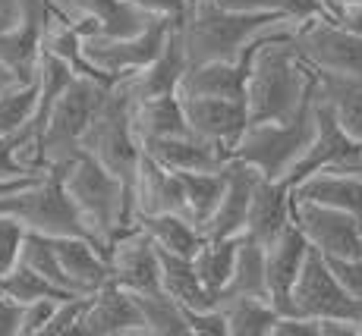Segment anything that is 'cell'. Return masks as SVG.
I'll return each mask as SVG.
<instances>
[{
  "label": "cell",
  "instance_id": "obj_35",
  "mask_svg": "<svg viewBox=\"0 0 362 336\" xmlns=\"http://www.w3.org/2000/svg\"><path fill=\"white\" fill-rule=\"evenodd\" d=\"M38 110V82H13L0 95V136H16Z\"/></svg>",
  "mask_w": 362,
  "mask_h": 336
},
{
  "label": "cell",
  "instance_id": "obj_22",
  "mask_svg": "<svg viewBox=\"0 0 362 336\" xmlns=\"http://www.w3.org/2000/svg\"><path fill=\"white\" fill-rule=\"evenodd\" d=\"M54 245L76 296H92L95 289L110 283L107 251L92 236H57Z\"/></svg>",
  "mask_w": 362,
  "mask_h": 336
},
{
  "label": "cell",
  "instance_id": "obj_17",
  "mask_svg": "<svg viewBox=\"0 0 362 336\" xmlns=\"http://www.w3.org/2000/svg\"><path fill=\"white\" fill-rule=\"evenodd\" d=\"M189 69V57L183 47V35H180V23L167 35L161 54L155 60H148L142 69L117 79L132 101H145V97H161V95H177L183 73Z\"/></svg>",
  "mask_w": 362,
  "mask_h": 336
},
{
  "label": "cell",
  "instance_id": "obj_16",
  "mask_svg": "<svg viewBox=\"0 0 362 336\" xmlns=\"http://www.w3.org/2000/svg\"><path fill=\"white\" fill-rule=\"evenodd\" d=\"M262 173L246 160L230 157L227 164V183L224 195H221L214 214L205 223V239H236L246 233L249 220V205H252V192L259 186Z\"/></svg>",
  "mask_w": 362,
  "mask_h": 336
},
{
  "label": "cell",
  "instance_id": "obj_19",
  "mask_svg": "<svg viewBox=\"0 0 362 336\" xmlns=\"http://www.w3.org/2000/svg\"><path fill=\"white\" fill-rule=\"evenodd\" d=\"M312 245L296 223H290L271 245H264V264H268V299L281 314H290V299L303 264L309 258Z\"/></svg>",
  "mask_w": 362,
  "mask_h": 336
},
{
  "label": "cell",
  "instance_id": "obj_21",
  "mask_svg": "<svg viewBox=\"0 0 362 336\" xmlns=\"http://www.w3.org/2000/svg\"><path fill=\"white\" fill-rule=\"evenodd\" d=\"M132 205H136V217L167 211L183 214V179H180V173L158 164L145 148L139 157L136 179H132Z\"/></svg>",
  "mask_w": 362,
  "mask_h": 336
},
{
  "label": "cell",
  "instance_id": "obj_50",
  "mask_svg": "<svg viewBox=\"0 0 362 336\" xmlns=\"http://www.w3.org/2000/svg\"><path fill=\"white\" fill-rule=\"evenodd\" d=\"M344 4H362V0H334V13H337Z\"/></svg>",
  "mask_w": 362,
  "mask_h": 336
},
{
  "label": "cell",
  "instance_id": "obj_42",
  "mask_svg": "<svg viewBox=\"0 0 362 336\" xmlns=\"http://www.w3.org/2000/svg\"><path fill=\"white\" fill-rule=\"evenodd\" d=\"M328 264L334 268L337 280L346 286L356 302H362V255L359 258H328Z\"/></svg>",
  "mask_w": 362,
  "mask_h": 336
},
{
  "label": "cell",
  "instance_id": "obj_45",
  "mask_svg": "<svg viewBox=\"0 0 362 336\" xmlns=\"http://www.w3.org/2000/svg\"><path fill=\"white\" fill-rule=\"evenodd\" d=\"M23 302L0 292V336H19L23 333Z\"/></svg>",
  "mask_w": 362,
  "mask_h": 336
},
{
  "label": "cell",
  "instance_id": "obj_41",
  "mask_svg": "<svg viewBox=\"0 0 362 336\" xmlns=\"http://www.w3.org/2000/svg\"><path fill=\"white\" fill-rule=\"evenodd\" d=\"M132 6H139L142 13L155 19H170V23H183L189 13L192 0H129Z\"/></svg>",
  "mask_w": 362,
  "mask_h": 336
},
{
  "label": "cell",
  "instance_id": "obj_48",
  "mask_svg": "<svg viewBox=\"0 0 362 336\" xmlns=\"http://www.w3.org/2000/svg\"><path fill=\"white\" fill-rule=\"evenodd\" d=\"M19 4H23V0H0V19H13V16H16Z\"/></svg>",
  "mask_w": 362,
  "mask_h": 336
},
{
  "label": "cell",
  "instance_id": "obj_1",
  "mask_svg": "<svg viewBox=\"0 0 362 336\" xmlns=\"http://www.w3.org/2000/svg\"><path fill=\"white\" fill-rule=\"evenodd\" d=\"M315 101V69L299 57L293 32L255 44L246 76L249 123L293 120Z\"/></svg>",
  "mask_w": 362,
  "mask_h": 336
},
{
  "label": "cell",
  "instance_id": "obj_37",
  "mask_svg": "<svg viewBox=\"0 0 362 336\" xmlns=\"http://www.w3.org/2000/svg\"><path fill=\"white\" fill-rule=\"evenodd\" d=\"M19 261H25L32 270H38L41 277H47L57 289L69 292V296H76L73 286H69V280L64 274V264H60V255H57V245H54L51 236H41V233H29L25 236V245H23V255H19Z\"/></svg>",
  "mask_w": 362,
  "mask_h": 336
},
{
  "label": "cell",
  "instance_id": "obj_9",
  "mask_svg": "<svg viewBox=\"0 0 362 336\" xmlns=\"http://www.w3.org/2000/svg\"><path fill=\"white\" fill-rule=\"evenodd\" d=\"M290 314H303L312 320H359L362 324V302L346 292V286L337 280L328 258L318 248L309 251L293 286V299H290Z\"/></svg>",
  "mask_w": 362,
  "mask_h": 336
},
{
  "label": "cell",
  "instance_id": "obj_27",
  "mask_svg": "<svg viewBox=\"0 0 362 336\" xmlns=\"http://www.w3.org/2000/svg\"><path fill=\"white\" fill-rule=\"evenodd\" d=\"M132 126L142 142V148L158 138H170L180 132H189L183 114V97L180 95H161V97H145V101H132Z\"/></svg>",
  "mask_w": 362,
  "mask_h": 336
},
{
  "label": "cell",
  "instance_id": "obj_12",
  "mask_svg": "<svg viewBox=\"0 0 362 336\" xmlns=\"http://www.w3.org/2000/svg\"><path fill=\"white\" fill-rule=\"evenodd\" d=\"M47 13H51V0H23L16 16L0 25V66H6L23 82H35L38 76Z\"/></svg>",
  "mask_w": 362,
  "mask_h": 336
},
{
  "label": "cell",
  "instance_id": "obj_5",
  "mask_svg": "<svg viewBox=\"0 0 362 336\" xmlns=\"http://www.w3.org/2000/svg\"><path fill=\"white\" fill-rule=\"evenodd\" d=\"M86 154H92L98 164H104L110 173L132 186L139 170V157H142V142L136 136L132 126V97L127 95V88L120 82L107 88L98 114L92 116L86 136H82V148Z\"/></svg>",
  "mask_w": 362,
  "mask_h": 336
},
{
  "label": "cell",
  "instance_id": "obj_13",
  "mask_svg": "<svg viewBox=\"0 0 362 336\" xmlns=\"http://www.w3.org/2000/svg\"><path fill=\"white\" fill-rule=\"evenodd\" d=\"M110 280L129 292L161 289V248L142 227H129L107 245Z\"/></svg>",
  "mask_w": 362,
  "mask_h": 336
},
{
  "label": "cell",
  "instance_id": "obj_36",
  "mask_svg": "<svg viewBox=\"0 0 362 336\" xmlns=\"http://www.w3.org/2000/svg\"><path fill=\"white\" fill-rule=\"evenodd\" d=\"M0 292L13 296L16 302L29 305L35 299H51V296H69V292L57 289L47 277H41L38 270H32L25 261H16L6 274H0Z\"/></svg>",
  "mask_w": 362,
  "mask_h": 336
},
{
  "label": "cell",
  "instance_id": "obj_7",
  "mask_svg": "<svg viewBox=\"0 0 362 336\" xmlns=\"http://www.w3.org/2000/svg\"><path fill=\"white\" fill-rule=\"evenodd\" d=\"M0 214H10L23 223L29 233L41 236H88L86 223L79 220L73 201H69L60 167H47L35 183L23 186L19 192L0 198Z\"/></svg>",
  "mask_w": 362,
  "mask_h": 336
},
{
  "label": "cell",
  "instance_id": "obj_26",
  "mask_svg": "<svg viewBox=\"0 0 362 336\" xmlns=\"http://www.w3.org/2000/svg\"><path fill=\"white\" fill-rule=\"evenodd\" d=\"M315 97L356 142H362V76L315 73Z\"/></svg>",
  "mask_w": 362,
  "mask_h": 336
},
{
  "label": "cell",
  "instance_id": "obj_38",
  "mask_svg": "<svg viewBox=\"0 0 362 336\" xmlns=\"http://www.w3.org/2000/svg\"><path fill=\"white\" fill-rule=\"evenodd\" d=\"M25 236H29V229H25L16 217L0 214V274H6V270L19 261Z\"/></svg>",
  "mask_w": 362,
  "mask_h": 336
},
{
  "label": "cell",
  "instance_id": "obj_4",
  "mask_svg": "<svg viewBox=\"0 0 362 336\" xmlns=\"http://www.w3.org/2000/svg\"><path fill=\"white\" fill-rule=\"evenodd\" d=\"M315 136V101L293 120H268V123H249L233 148L236 160L252 164L262 176L284 179L293 173L299 157L309 148Z\"/></svg>",
  "mask_w": 362,
  "mask_h": 336
},
{
  "label": "cell",
  "instance_id": "obj_31",
  "mask_svg": "<svg viewBox=\"0 0 362 336\" xmlns=\"http://www.w3.org/2000/svg\"><path fill=\"white\" fill-rule=\"evenodd\" d=\"M230 296H264L268 299V264H264V245L249 239V236H240L233 277H230V283H227V289L221 292V299H230Z\"/></svg>",
  "mask_w": 362,
  "mask_h": 336
},
{
  "label": "cell",
  "instance_id": "obj_18",
  "mask_svg": "<svg viewBox=\"0 0 362 336\" xmlns=\"http://www.w3.org/2000/svg\"><path fill=\"white\" fill-rule=\"evenodd\" d=\"M54 10L69 16L76 25L86 32H101V35H136L148 29L155 16L142 13L132 6L129 0H51Z\"/></svg>",
  "mask_w": 362,
  "mask_h": 336
},
{
  "label": "cell",
  "instance_id": "obj_30",
  "mask_svg": "<svg viewBox=\"0 0 362 336\" xmlns=\"http://www.w3.org/2000/svg\"><path fill=\"white\" fill-rule=\"evenodd\" d=\"M218 308L224 311L227 336H271L274 320L281 318V311L264 296H230L221 299Z\"/></svg>",
  "mask_w": 362,
  "mask_h": 336
},
{
  "label": "cell",
  "instance_id": "obj_33",
  "mask_svg": "<svg viewBox=\"0 0 362 336\" xmlns=\"http://www.w3.org/2000/svg\"><path fill=\"white\" fill-rule=\"evenodd\" d=\"M139 302L145 320V336H189V324H186L183 305L164 289H145L132 292Z\"/></svg>",
  "mask_w": 362,
  "mask_h": 336
},
{
  "label": "cell",
  "instance_id": "obj_20",
  "mask_svg": "<svg viewBox=\"0 0 362 336\" xmlns=\"http://www.w3.org/2000/svg\"><path fill=\"white\" fill-rule=\"evenodd\" d=\"M293 223V186L284 179L262 176L252 192V205H249L246 233L249 239L271 245L284 229Z\"/></svg>",
  "mask_w": 362,
  "mask_h": 336
},
{
  "label": "cell",
  "instance_id": "obj_34",
  "mask_svg": "<svg viewBox=\"0 0 362 336\" xmlns=\"http://www.w3.org/2000/svg\"><path fill=\"white\" fill-rule=\"evenodd\" d=\"M236 248H240V236H236V239H205L202 248L192 255L202 283H205L218 299H221V292L227 289V283H230V277H233Z\"/></svg>",
  "mask_w": 362,
  "mask_h": 336
},
{
  "label": "cell",
  "instance_id": "obj_2",
  "mask_svg": "<svg viewBox=\"0 0 362 336\" xmlns=\"http://www.w3.org/2000/svg\"><path fill=\"white\" fill-rule=\"evenodd\" d=\"M296 19L268 16V13H243L218 0H192L186 19L180 23L183 47L189 63L205 60H240L259 41L281 32H296Z\"/></svg>",
  "mask_w": 362,
  "mask_h": 336
},
{
  "label": "cell",
  "instance_id": "obj_8",
  "mask_svg": "<svg viewBox=\"0 0 362 336\" xmlns=\"http://www.w3.org/2000/svg\"><path fill=\"white\" fill-rule=\"evenodd\" d=\"M177 23L170 19H155L148 29L136 35H101V32H86L82 35V54L86 63L95 69V76L114 85L117 79L142 69L148 60L161 54L167 35Z\"/></svg>",
  "mask_w": 362,
  "mask_h": 336
},
{
  "label": "cell",
  "instance_id": "obj_43",
  "mask_svg": "<svg viewBox=\"0 0 362 336\" xmlns=\"http://www.w3.org/2000/svg\"><path fill=\"white\" fill-rule=\"evenodd\" d=\"M23 176H41L19 164L16 157V136H0V179H23Z\"/></svg>",
  "mask_w": 362,
  "mask_h": 336
},
{
  "label": "cell",
  "instance_id": "obj_24",
  "mask_svg": "<svg viewBox=\"0 0 362 336\" xmlns=\"http://www.w3.org/2000/svg\"><path fill=\"white\" fill-rule=\"evenodd\" d=\"M145 151H148L158 164H164L167 170H177V173L224 170L233 157L227 148H221V145H214V142H205V138L192 136V132H180V136L148 142Z\"/></svg>",
  "mask_w": 362,
  "mask_h": 336
},
{
  "label": "cell",
  "instance_id": "obj_51",
  "mask_svg": "<svg viewBox=\"0 0 362 336\" xmlns=\"http://www.w3.org/2000/svg\"><path fill=\"white\" fill-rule=\"evenodd\" d=\"M322 4H325V6H328V13H331V16H334V0H322Z\"/></svg>",
  "mask_w": 362,
  "mask_h": 336
},
{
  "label": "cell",
  "instance_id": "obj_39",
  "mask_svg": "<svg viewBox=\"0 0 362 336\" xmlns=\"http://www.w3.org/2000/svg\"><path fill=\"white\" fill-rule=\"evenodd\" d=\"M189 336H227V320L218 305L214 308H183Z\"/></svg>",
  "mask_w": 362,
  "mask_h": 336
},
{
  "label": "cell",
  "instance_id": "obj_47",
  "mask_svg": "<svg viewBox=\"0 0 362 336\" xmlns=\"http://www.w3.org/2000/svg\"><path fill=\"white\" fill-rule=\"evenodd\" d=\"M38 176H23V179H0V198L4 195H13V192H19L23 186H29V183H35Z\"/></svg>",
  "mask_w": 362,
  "mask_h": 336
},
{
  "label": "cell",
  "instance_id": "obj_46",
  "mask_svg": "<svg viewBox=\"0 0 362 336\" xmlns=\"http://www.w3.org/2000/svg\"><path fill=\"white\" fill-rule=\"evenodd\" d=\"M334 19H337L344 29L362 35V4H344L337 13H334Z\"/></svg>",
  "mask_w": 362,
  "mask_h": 336
},
{
  "label": "cell",
  "instance_id": "obj_44",
  "mask_svg": "<svg viewBox=\"0 0 362 336\" xmlns=\"http://www.w3.org/2000/svg\"><path fill=\"white\" fill-rule=\"evenodd\" d=\"M271 336H322L318 330V320L303 318V314H281L274 320V330Z\"/></svg>",
  "mask_w": 362,
  "mask_h": 336
},
{
  "label": "cell",
  "instance_id": "obj_23",
  "mask_svg": "<svg viewBox=\"0 0 362 336\" xmlns=\"http://www.w3.org/2000/svg\"><path fill=\"white\" fill-rule=\"evenodd\" d=\"M252 51L240 60L189 63L177 95H183V97H240V101H246V76H249V57H252Z\"/></svg>",
  "mask_w": 362,
  "mask_h": 336
},
{
  "label": "cell",
  "instance_id": "obj_14",
  "mask_svg": "<svg viewBox=\"0 0 362 336\" xmlns=\"http://www.w3.org/2000/svg\"><path fill=\"white\" fill-rule=\"evenodd\" d=\"M76 336H145V320L136 296L114 280L95 289L86 302Z\"/></svg>",
  "mask_w": 362,
  "mask_h": 336
},
{
  "label": "cell",
  "instance_id": "obj_6",
  "mask_svg": "<svg viewBox=\"0 0 362 336\" xmlns=\"http://www.w3.org/2000/svg\"><path fill=\"white\" fill-rule=\"evenodd\" d=\"M107 82L95 79V76H79L66 82V88L54 97L51 110L45 120V136H41V154H45L47 167L66 164L82 148V136H86L92 116L98 114L104 95H107Z\"/></svg>",
  "mask_w": 362,
  "mask_h": 336
},
{
  "label": "cell",
  "instance_id": "obj_28",
  "mask_svg": "<svg viewBox=\"0 0 362 336\" xmlns=\"http://www.w3.org/2000/svg\"><path fill=\"white\" fill-rule=\"evenodd\" d=\"M161 289L170 292L183 308H214L218 296L202 283L196 261L186 255L161 251Z\"/></svg>",
  "mask_w": 362,
  "mask_h": 336
},
{
  "label": "cell",
  "instance_id": "obj_52",
  "mask_svg": "<svg viewBox=\"0 0 362 336\" xmlns=\"http://www.w3.org/2000/svg\"><path fill=\"white\" fill-rule=\"evenodd\" d=\"M6 23H10V19H0V25H6Z\"/></svg>",
  "mask_w": 362,
  "mask_h": 336
},
{
  "label": "cell",
  "instance_id": "obj_40",
  "mask_svg": "<svg viewBox=\"0 0 362 336\" xmlns=\"http://www.w3.org/2000/svg\"><path fill=\"white\" fill-rule=\"evenodd\" d=\"M64 296H51V299H35L23 308V333L19 336H41L47 327V320H51L54 308Z\"/></svg>",
  "mask_w": 362,
  "mask_h": 336
},
{
  "label": "cell",
  "instance_id": "obj_3",
  "mask_svg": "<svg viewBox=\"0 0 362 336\" xmlns=\"http://www.w3.org/2000/svg\"><path fill=\"white\" fill-rule=\"evenodd\" d=\"M60 167L64 188L73 201L79 220L86 223L88 236L107 251V245L136 227V205H132V186L123 183L117 173H110L92 154L79 151Z\"/></svg>",
  "mask_w": 362,
  "mask_h": 336
},
{
  "label": "cell",
  "instance_id": "obj_10",
  "mask_svg": "<svg viewBox=\"0 0 362 336\" xmlns=\"http://www.w3.org/2000/svg\"><path fill=\"white\" fill-rule=\"evenodd\" d=\"M293 44L299 57L315 73H353L362 76V35L344 29L331 13L312 16L296 25Z\"/></svg>",
  "mask_w": 362,
  "mask_h": 336
},
{
  "label": "cell",
  "instance_id": "obj_49",
  "mask_svg": "<svg viewBox=\"0 0 362 336\" xmlns=\"http://www.w3.org/2000/svg\"><path fill=\"white\" fill-rule=\"evenodd\" d=\"M13 82H23V79H16V76H13V73H10V69H6V66H0V95H4L6 88L13 85Z\"/></svg>",
  "mask_w": 362,
  "mask_h": 336
},
{
  "label": "cell",
  "instance_id": "obj_15",
  "mask_svg": "<svg viewBox=\"0 0 362 336\" xmlns=\"http://www.w3.org/2000/svg\"><path fill=\"white\" fill-rule=\"evenodd\" d=\"M183 114L192 136L221 145L230 154L249 126L246 101L240 97H183Z\"/></svg>",
  "mask_w": 362,
  "mask_h": 336
},
{
  "label": "cell",
  "instance_id": "obj_25",
  "mask_svg": "<svg viewBox=\"0 0 362 336\" xmlns=\"http://www.w3.org/2000/svg\"><path fill=\"white\" fill-rule=\"evenodd\" d=\"M293 198L315 201V205L340 208L362 217V173L346 170H318L293 186Z\"/></svg>",
  "mask_w": 362,
  "mask_h": 336
},
{
  "label": "cell",
  "instance_id": "obj_32",
  "mask_svg": "<svg viewBox=\"0 0 362 336\" xmlns=\"http://www.w3.org/2000/svg\"><path fill=\"white\" fill-rule=\"evenodd\" d=\"M183 179V217L199 223L205 233L208 217L214 214L221 195H224L227 183V167L224 170H199V173H180Z\"/></svg>",
  "mask_w": 362,
  "mask_h": 336
},
{
  "label": "cell",
  "instance_id": "obj_11",
  "mask_svg": "<svg viewBox=\"0 0 362 336\" xmlns=\"http://www.w3.org/2000/svg\"><path fill=\"white\" fill-rule=\"evenodd\" d=\"M293 223L303 229L312 248L325 258H359L362 255V217L340 208L293 198Z\"/></svg>",
  "mask_w": 362,
  "mask_h": 336
},
{
  "label": "cell",
  "instance_id": "obj_29",
  "mask_svg": "<svg viewBox=\"0 0 362 336\" xmlns=\"http://www.w3.org/2000/svg\"><path fill=\"white\" fill-rule=\"evenodd\" d=\"M136 227H142L161 251H173V255L192 258L202 248V242H205V233H202L199 223H192L189 217L173 214V211L142 214V217H136Z\"/></svg>",
  "mask_w": 362,
  "mask_h": 336
}]
</instances>
